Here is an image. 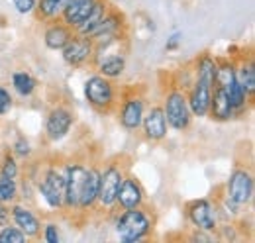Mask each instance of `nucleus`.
Instances as JSON below:
<instances>
[{
    "instance_id": "6",
    "label": "nucleus",
    "mask_w": 255,
    "mask_h": 243,
    "mask_svg": "<svg viewBox=\"0 0 255 243\" xmlns=\"http://www.w3.org/2000/svg\"><path fill=\"white\" fill-rule=\"evenodd\" d=\"M145 110H147V98L139 87L120 89V102L116 108V118L126 131L129 133L139 131Z\"/></svg>"
},
{
    "instance_id": "14",
    "label": "nucleus",
    "mask_w": 255,
    "mask_h": 243,
    "mask_svg": "<svg viewBox=\"0 0 255 243\" xmlns=\"http://www.w3.org/2000/svg\"><path fill=\"white\" fill-rule=\"evenodd\" d=\"M147 204V192L143 188L141 181L128 173L120 184L118 196H116V210H128V208H139Z\"/></svg>"
},
{
    "instance_id": "10",
    "label": "nucleus",
    "mask_w": 255,
    "mask_h": 243,
    "mask_svg": "<svg viewBox=\"0 0 255 243\" xmlns=\"http://www.w3.org/2000/svg\"><path fill=\"white\" fill-rule=\"evenodd\" d=\"M75 122H77V118H75V112H73L71 106H67L63 102L51 106L49 112L45 114V122H43L45 139H47L49 143L63 141L65 137L71 133Z\"/></svg>"
},
{
    "instance_id": "7",
    "label": "nucleus",
    "mask_w": 255,
    "mask_h": 243,
    "mask_svg": "<svg viewBox=\"0 0 255 243\" xmlns=\"http://www.w3.org/2000/svg\"><path fill=\"white\" fill-rule=\"evenodd\" d=\"M222 192L236 204L240 206H250L254 202L255 194V179L254 173L248 165H236L228 177V181L224 182Z\"/></svg>"
},
{
    "instance_id": "32",
    "label": "nucleus",
    "mask_w": 255,
    "mask_h": 243,
    "mask_svg": "<svg viewBox=\"0 0 255 243\" xmlns=\"http://www.w3.org/2000/svg\"><path fill=\"white\" fill-rule=\"evenodd\" d=\"M26 242H28V238L14 224H6V226L0 228V243H26Z\"/></svg>"
},
{
    "instance_id": "15",
    "label": "nucleus",
    "mask_w": 255,
    "mask_h": 243,
    "mask_svg": "<svg viewBox=\"0 0 255 243\" xmlns=\"http://www.w3.org/2000/svg\"><path fill=\"white\" fill-rule=\"evenodd\" d=\"M10 212H12V224L16 228H20L28 240H39L41 238L43 220L39 218V214L35 210H32L28 206V202L18 200V202L10 204Z\"/></svg>"
},
{
    "instance_id": "9",
    "label": "nucleus",
    "mask_w": 255,
    "mask_h": 243,
    "mask_svg": "<svg viewBox=\"0 0 255 243\" xmlns=\"http://www.w3.org/2000/svg\"><path fill=\"white\" fill-rule=\"evenodd\" d=\"M185 218L192 228L202 230V232H210V234H214L218 224H220L216 202H214V198H208V196L189 200L185 204Z\"/></svg>"
},
{
    "instance_id": "29",
    "label": "nucleus",
    "mask_w": 255,
    "mask_h": 243,
    "mask_svg": "<svg viewBox=\"0 0 255 243\" xmlns=\"http://www.w3.org/2000/svg\"><path fill=\"white\" fill-rule=\"evenodd\" d=\"M20 175H22L20 161L12 155L10 149H6L0 157V177H4V179H20Z\"/></svg>"
},
{
    "instance_id": "3",
    "label": "nucleus",
    "mask_w": 255,
    "mask_h": 243,
    "mask_svg": "<svg viewBox=\"0 0 255 243\" xmlns=\"http://www.w3.org/2000/svg\"><path fill=\"white\" fill-rule=\"evenodd\" d=\"M128 173V165L120 159H108L102 167H98V198H96V212H104L112 216L116 212V196L120 184Z\"/></svg>"
},
{
    "instance_id": "37",
    "label": "nucleus",
    "mask_w": 255,
    "mask_h": 243,
    "mask_svg": "<svg viewBox=\"0 0 255 243\" xmlns=\"http://www.w3.org/2000/svg\"><path fill=\"white\" fill-rule=\"evenodd\" d=\"M6 224H12V212H10V204H4L0 202V228L6 226Z\"/></svg>"
},
{
    "instance_id": "34",
    "label": "nucleus",
    "mask_w": 255,
    "mask_h": 243,
    "mask_svg": "<svg viewBox=\"0 0 255 243\" xmlns=\"http://www.w3.org/2000/svg\"><path fill=\"white\" fill-rule=\"evenodd\" d=\"M14 108V96L6 87L0 85V118H4Z\"/></svg>"
},
{
    "instance_id": "35",
    "label": "nucleus",
    "mask_w": 255,
    "mask_h": 243,
    "mask_svg": "<svg viewBox=\"0 0 255 243\" xmlns=\"http://www.w3.org/2000/svg\"><path fill=\"white\" fill-rule=\"evenodd\" d=\"M181 45H183V31L173 30L171 31V35L167 37V41H165V51H167V53L179 51V49H181Z\"/></svg>"
},
{
    "instance_id": "13",
    "label": "nucleus",
    "mask_w": 255,
    "mask_h": 243,
    "mask_svg": "<svg viewBox=\"0 0 255 243\" xmlns=\"http://www.w3.org/2000/svg\"><path fill=\"white\" fill-rule=\"evenodd\" d=\"M139 131H141L143 139L149 141V143H161V141L167 139V135H169V123L165 120V114H163L161 104L147 106V110L143 114V120H141Z\"/></svg>"
},
{
    "instance_id": "36",
    "label": "nucleus",
    "mask_w": 255,
    "mask_h": 243,
    "mask_svg": "<svg viewBox=\"0 0 255 243\" xmlns=\"http://www.w3.org/2000/svg\"><path fill=\"white\" fill-rule=\"evenodd\" d=\"M12 4H14V8H16L18 14H22V16H30V14L35 12V4H37V0H12Z\"/></svg>"
},
{
    "instance_id": "5",
    "label": "nucleus",
    "mask_w": 255,
    "mask_h": 243,
    "mask_svg": "<svg viewBox=\"0 0 255 243\" xmlns=\"http://www.w3.org/2000/svg\"><path fill=\"white\" fill-rule=\"evenodd\" d=\"M161 108H163L165 120L169 123V129L179 131V133L189 131L194 116H192L189 100H187V94H185L183 89H179L177 85L171 83V85L167 87L165 94H163Z\"/></svg>"
},
{
    "instance_id": "2",
    "label": "nucleus",
    "mask_w": 255,
    "mask_h": 243,
    "mask_svg": "<svg viewBox=\"0 0 255 243\" xmlns=\"http://www.w3.org/2000/svg\"><path fill=\"white\" fill-rule=\"evenodd\" d=\"M114 216V234L122 243H141L149 240L155 230V214L145 206L128 208Z\"/></svg>"
},
{
    "instance_id": "4",
    "label": "nucleus",
    "mask_w": 255,
    "mask_h": 243,
    "mask_svg": "<svg viewBox=\"0 0 255 243\" xmlns=\"http://www.w3.org/2000/svg\"><path fill=\"white\" fill-rule=\"evenodd\" d=\"M83 96L87 104L102 116L116 114L118 102H120V89L116 81L102 77L100 73H93L87 77L83 85Z\"/></svg>"
},
{
    "instance_id": "19",
    "label": "nucleus",
    "mask_w": 255,
    "mask_h": 243,
    "mask_svg": "<svg viewBox=\"0 0 255 243\" xmlns=\"http://www.w3.org/2000/svg\"><path fill=\"white\" fill-rule=\"evenodd\" d=\"M212 122H218V123H226V122L236 120L234 118V108H232V102H230V96L228 91L222 87H214L212 89V98H210V108H208V116Z\"/></svg>"
},
{
    "instance_id": "23",
    "label": "nucleus",
    "mask_w": 255,
    "mask_h": 243,
    "mask_svg": "<svg viewBox=\"0 0 255 243\" xmlns=\"http://www.w3.org/2000/svg\"><path fill=\"white\" fill-rule=\"evenodd\" d=\"M35 194L43 200V204L51 210V212H63V194L53 188L49 182H45L41 177H35Z\"/></svg>"
},
{
    "instance_id": "17",
    "label": "nucleus",
    "mask_w": 255,
    "mask_h": 243,
    "mask_svg": "<svg viewBox=\"0 0 255 243\" xmlns=\"http://www.w3.org/2000/svg\"><path fill=\"white\" fill-rule=\"evenodd\" d=\"M73 35H75V30L69 24H65L61 18L43 22L41 39H43V45L49 51H61L65 45L73 39Z\"/></svg>"
},
{
    "instance_id": "33",
    "label": "nucleus",
    "mask_w": 255,
    "mask_h": 243,
    "mask_svg": "<svg viewBox=\"0 0 255 243\" xmlns=\"http://www.w3.org/2000/svg\"><path fill=\"white\" fill-rule=\"evenodd\" d=\"M45 243H61V234H59V226L55 222H45L41 226V238Z\"/></svg>"
},
{
    "instance_id": "20",
    "label": "nucleus",
    "mask_w": 255,
    "mask_h": 243,
    "mask_svg": "<svg viewBox=\"0 0 255 243\" xmlns=\"http://www.w3.org/2000/svg\"><path fill=\"white\" fill-rule=\"evenodd\" d=\"M226 91H228L232 108H234V118H242L244 114H248V110L254 104V94H250L238 81H234Z\"/></svg>"
},
{
    "instance_id": "11",
    "label": "nucleus",
    "mask_w": 255,
    "mask_h": 243,
    "mask_svg": "<svg viewBox=\"0 0 255 243\" xmlns=\"http://www.w3.org/2000/svg\"><path fill=\"white\" fill-rule=\"evenodd\" d=\"M124 33H129V31H128L126 16H124L118 8L110 6V10L102 16V20L87 33V37H89L93 43H102V41H108V39L118 37V35H124Z\"/></svg>"
},
{
    "instance_id": "1",
    "label": "nucleus",
    "mask_w": 255,
    "mask_h": 243,
    "mask_svg": "<svg viewBox=\"0 0 255 243\" xmlns=\"http://www.w3.org/2000/svg\"><path fill=\"white\" fill-rule=\"evenodd\" d=\"M128 53H129V33L112 37L102 43H95V55L91 61V67L102 77L118 81L126 73Z\"/></svg>"
},
{
    "instance_id": "26",
    "label": "nucleus",
    "mask_w": 255,
    "mask_h": 243,
    "mask_svg": "<svg viewBox=\"0 0 255 243\" xmlns=\"http://www.w3.org/2000/svg\"><path fill=\"white\" fill-rule=\"evenodd\" d=\"M69 0H37L35 4V12L33 16L43 24V22H49V20H57L61 18L63 10L67 8Z\"/></svg>"
},
{
    "instance_id": "8",
    "label": "nucleus",
    "mask_w": 255,
    "mask_h": 243,
    "mask_svg": "<svg viewBox=\"0 0 255 243\" xmlns=\"http://www.w3.org/2000/svg\"><path fill=\"white\" fill-rule=\"evenodd\" d=\"M89 163L83 159H67L65 161V198H63V214L67 216H77V206L81 198V190L87 179Z\"/></svg>"
},
{
    "instance_id": "18",
    "label": "nucleus",
    "mask_w": 255,
    "mask_h": 243,
    "mask_svg": "<svg viewBox=\"0 0 255 243\" xmlns=\"http://www.w3.org/2000/svg\"><path fill=\"white\" fill-rule=\"evenodd\" d=\"M96 198H98V165L89 163L87 179H85L79 206H77V216H87V214L96 212Z\"/></svg>"
},
{
    "instance_id": "30",
    "label": "nucleus",
    "mask_w": 255,
    "mask_h": 243,
    "mask_svg": "<svg viewBox=\"0 0 255 243\" xmlns=\"http://www.w3.org/2000/svg\"><path fill=\"white\" fill-rule=\"evenodd\" d=\"M10 151H12V155H14L18 161H30L33 155L32 141H30L26 135L18 133V135L12 139V143H10Z\"/></svg>"
},
{
    "instance_id": "12",
    "label": "nucleus",
    "mask_w": 255,
    "mask_h": 243,
    "mask_svg": "<svg viewBox=\"0 0 255 243\" xmlns=\"http://www.w3.org/2000/svg\"><path fill=\"white\" fill-rule=\"evenodd\" d=\"M61 59L67 67L71 69H83V67H91V61L95 55V43L81 33H75L73 39L59 51Z\"/></svg>"
},
{
    "instance_id": "24",
    "label": "nucleus",
    "mask_w": 255,
    "mask_h": 243,
    "mask_svg": "<svg viewBox=\"0 0 255 243\" xmlns=\"http://www.w3.org/2000/svg\"><path fill=\"white\" fill-rule=\"evenodd\" d=\"M216 65H218V59H216L212 53H208V51L196 55L194 61L191 63L194 79H202V81L214 83V77H216Z\"/></svg>"
},
{
    "instance_id": "27",
    "label": "nucleus",
    "mask_w": 255,
    "mask_h": 243,
    "mask_svg": "<svg viewBox=\"0 0 255 243\" xmlns=\"http://www.w3.org/2000/svg\"><path fill=\"white\" fill-rule=\"evenodd\" d=\"M110 6H112V4H110L108 0H96L95 6H93V10L89 12V16H87V18H85V20H83V22H81L77 28H75V33L87 35V33H89V31L93 30L96 24L102 20V16H104V14L110 10Z\"/></svg>"
},
{
    "instance_id": "16",
    "label": "nucleus",
    "mask_w": 255,
    "mask_h": 243,
    "mask_svg": "<svg viewBox=\"0 0 255 243\" xmlns=\"http://www.w3.org/2000/svg\"><path fill=\"white\" fill-rule=\"evenodd\" d=\"M212 89H214V83H208V81H202V79H194L191 83V87L185 91L194 118H206L208 116Z\"/></svg>"
},
{
    "instance_id": "31",
    "label": "nucleus",
    "mask_w": 255,
    "mask_h": 243,
    "mask_svg": "<svg viewBox=\"0 0 255 243\" xmlns=\"http://www.w3.org/2000/svg\"><path fill=\"white\" fill-rule=\"evenodd\" d=\"M18 200H20L18 179H4V177H0V202L14 204Z\"/></svg>"
},
{
    "instance_id": "22",
    "label": "nucleus",
    "mask_w": 255,
    "mask_h": 243,
    "mask_svg": "<svg viewBox=\"0 0 255 243\" xmlns=\"http://www.w3.org/2000/svg\"><path fill=\"white\" fill-rule=\"evenodd\" d=\"M236 59V81L250 92L255 94V63L254 57L248 53V55H242V57H234Z\"/></svg>"
},
{
    "instance_id": "28",
    "label": "nucleus",
    "mask_w": 255,
    "mask_h": 243,
    "mask_svg": "<svg viewBox=\"0 0 255 243\" xmlns=\"http://www.w3.org/2000/svg\"><path fill=\"white\" fill-rule=\"evenodd\" d=\"M216 77H214V87L228 89L236 81V59L232 57H216Z\"/></svg>"
},
{
    "instance_id": "25",
    "label": "nucleus",
    "mask_w": 255,
    "mask_h": 243,
    "mask_svg": "<svg viewBox=\"0 0 255 243\" xmlns=\"http://www.w3.org/2000/svg\"><path fill=\"white\" fill-rule=\"evenodd\" d=\"M10 85L14 92L22 98H32L35 91H37V79L33 77L30 71H14L10 75Z\"/></svg>"
},
{
    "instance_id": "21",
    "label": "nucleus",
    "mask_w": 255,
    "mask_h": 243,
    "mask_svg": "<svg viewBox=\"0 0 255 243\" xmlns=\"http://www.w3.org/2000/svg\"><path fill=\"white\" fill-rule=\"evenodd\" d=\"M95 2L96 0H69L67 8H65L63 14H61V20L75 30V28L89 16V12L93 10Z\"/></svg>"
}]
</instances>
